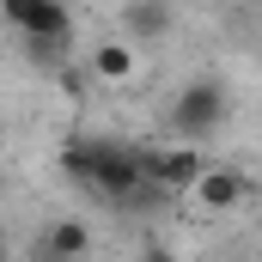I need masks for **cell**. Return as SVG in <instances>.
<instances>
[{
	"label": "cell",
	"instance_id": "obj_8",
	"mask_svg": "<svg viewBox=\"0 0 262 262\" xmlns=\"http://www.w3.org/2000/svg\"><path fill=\"white\" fill-rule=\"evenodd\" d=\"M92 73H98V79H128L134 73V43H98Z\"/></svg>",
	"mask_w": 262,
	"mask_h": 262
},
{
	"label": "cell",
	"instance_id": "obj_11",
	"mask_svg": "<svg viewBox=\"0 0 262 262\" xmlns=\"http://www.w3.org/2000/svg\"><path fill=\"white\" fill-rule=\"evenodd\" d=\"M0 262H6V232H0Z\"/></svg>",
	"mask_w": 262,
	"mask_h": 262
},
{
	"label": "cell",
	"instance_id": "obj_4",
	"mask_svg": "<svg viewBox=\"0 0 262 262\" xmlns=\"http://www.w3.org/2000/svg\"><path fill=\"white\" fill-rule=\"evenodd\" d=\"M207 171V159H201V146H165V152H146V183H159L165 195H189L195 189V177Z\"/></svg>",
	"mask_w": 262,
	"mask_h": 262
},
{
	"label": "cell",
	"instance_id": "obj_2",
	"mask_svg": "<svg viewBox=\"0 0 262 262\" xmlns=\"http://www.w3.org/2000/svg\"><path fill=\"white\" fill-rule=\"evenodd\" d=\"M226 85L220 79H189L183 92H177V104H171V128H177V140H189V146H201L207 134H220V122H226Z\"/></svg>",
	"mask_w": 262,
	"mask_h": 262
},
{
	"label": "cell",
	"instance_id": "obj_1",
	"mask_svg": "<svg viewBox=\"0 0 262 262\" xmlns=\"http://www.w3.org/2000/svg\"><path fill=\"white\" fill-rule=\"evenodd\" d=\"M61 177L128 207L134 189H146V152L128 146V140H110V134H73L61 146Z\"/></svg>",
	"mask_w": 262,
	"mask_h": 262
},
{
	"label": "cell",
	"instance_id": "obj_7",
	"mask_svg": "<svg viewBox=\"0 0 262 262\" xmlns=\"http://www.w3.org/2000/svg\"><path fill=\"white\" fill-rule=\"evenodd\" d=\"M122 25H128L134 43L171 37V0H128V6H122Z\"/></svg>",
	"mask_w": 262,
	"mask_h": 262
},
{
	"label": "cell",
	"instance_id": "obj_9",
	"mask_svg": "<svg viewBox=\"0 0 262 262\" xmlns=\"http://www.w3.org/2000/svg\"><path fill=\"white\" fill-rule=\"evenodd\" d=\"M25 55H31L37 67H61L67 43H55V37H25Z\"/></svg>",
	"mask_w": 262,
	"mask_h": 262
},
{
	"label": "cell",
	"instance_id": "obj_6",
	"mask_svg": "<svg viewBox=\"0 0 262 262\" xmlns=\"http://www.w3.org/2000/svg\"><path fill=\"white\" fill-rule=\"evenodd\" d=\"M92 256V226L85 220H49L37 238V262H85Z\"/></svg>",
	"mask_w": 262,
	"mask_h": 262
},
{
	"label": "cell",
	"instance_id": "obj_3",
	"mask_svg": "<svg viewBox=\"0 0 262 262\" xmlns=\"http://www.w3.org/2000/svg\"><path fill=\"white\" fill-rule=\"evenodd\" d=\"M0 18H6L18 37H55V43H73V18H67L61 0H0Z\"/></svg>",
	"mask_w": 262,
	"mask_h": 262
},
{
	"label": "cell",
	"instance_id": "obj_5",
	"mask_svg": "<svg viewBox=\"0 0 262 262\" xmlns=\"http://www.w3.org/2000/svg\"><path fill=\"white\" fill-rule=\"evenodd\" d=\"M189 195H195L201 207H213V213H232V207H244L256 189H250V177H238V171H226V165H207Z\"/></svg>",
	"mask_w": 262,
	"mask_h": 262
},
{
	"label": "cell",
	"instance_id": "obj_10",
	"mask_svg": "<svg viewBox=\"0 0 262 262\" xmlns=\"http://www.w3.org/2000/svg\"><path fill=\"white\" fill-rule=\"evenodd\" d=\"M140 262H177V256H171V244H140Z\"/></svg>",
	"mask_w": 262,
	"mask_h": 262
}]
</instances>
